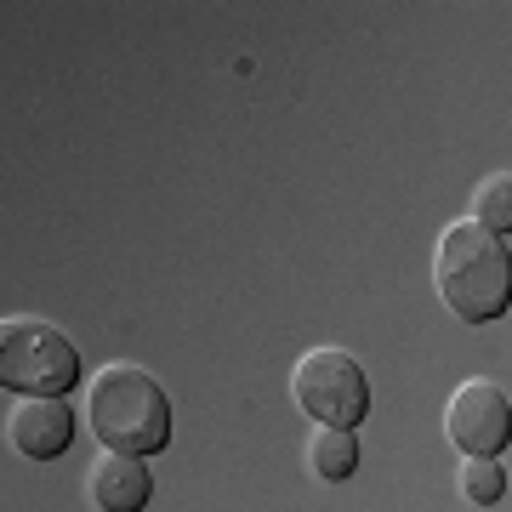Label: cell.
Segmentation results:
<instances>
[{
  "label": "cell",
  "instance_id": "1",
  "mask_svg": "<svg viewBox=\"0 0 512 512\" xmlns=\"http://www.w3.org/2000/svg\"><path fill=\"white\" fill-rule=\"evenodd\" d=\"M433 285L461 325H495L512 308V245L473 217L450 222L433 251Z\"/></svg>",
  "mask_w": 512,
  "mask_h": 512
},
{
  "label": "cell",
  "instance_id": "2",
  "mask_svg": "<svg viewBox=\"0 0 512 512\" xmlns=\"http://www.w3.org/2000/svg\"><path fill=\"white\" fill-rule=\"evenodd\" d=\"M86 421L97 427L103 450H120V456L148 461L171 444V399L143 365L103 370L92 382V399H86Z\"/></svg>",
  "mask_w": 512,
  "mask_h": 512
},
{
  "label": "cell",
  "instance_id": "3",
  "mask_svg": "<svg viewBox=\"0 0 512 512\" xmlns=\"http://www.w3.org/2000/svg\"><path fill=\"white\" fill-rule=\"evenodd\" d=\"M0 382L23 399H63L80 382V348L46 319L0 325Z\"/></svg>",
  "mask_w": 512,
  "mask_h": 512
},
{
  "label": "cell",
  "instance_id": "4",
  "mask_svg": "<svg viewBox=\"0 0 512 512\" xmlns=\"http://www.w3.org/2000/svg\"><path fill=\"white\" fill-rule=\"evenodd\" d=\"M291 399L308 410L319 427H359L370 416V376L365 365L342 348H308L291 370Z\"/></svg>",
  "mask_w": 512,
  "mask_h": 512
},
{
  "label": "cell",
  "instance_id": "5",
  "mask_svg": "<svg viewBox=\"0 0 512 512\" xmlns=\"http://www.w3.org/2000/svg\"><path fill=\"white\" fill-rule=\"evenodd\" d=\"M444 433L461 450V461H501V450L512 444V399L495 382L473 376L444 404Z\"/></svg>",
  "mask_w": 512,
  "mask_h": 512
},
{
  "label": "cell",
  "instance_id": "6",
  "mask_svg": "<svg viewBox=\"0 0 512 512\" xmlns=\"http://www.w3.org/2000/svg\"><path fill=\"white\" fill-rule=\"evenodd\" d=\"M6 433L29 461H57L74 444V410L63 399H23L6 421Z\"/></svg>",
  "mask_w": 512,
  "mask_h": 512
},
{
  "label": "cell",
  "instance_id": "7",
  "mask_svg": "<svg viewBox=\"0 0 512 512\" xmlns=\"http://www.w3.org/2000/svg\"><path fill=\"white\" fill-rule=\"evenodd\" d=\"M86 490H92L97 512H143L148 495H154V473H148L143 456H120V450H109V456H97Z\"/></svg>",
  "mask_w": 512,
  "mask_h": 512
},
{
  "label": "cell",
  "instance_id": "8",
  "mask_svg": "<svg viewBox=\"0 0 512 512\" xmlns=\"http://www.w3.org/2000/svg\"><path fill=\"white\" fill-rule=\"evenodd\" d=\"M308 473L325 478V484H342V478L359 473V439L348 427H313L308 439Z\"/></svg>",
  "mask_w": 512,
  "mask_h": 512
},
{
  "label": "cell",
  "instance_id": "9",
  "mask_svg": "<svg viewBox=\"0 0 512 512\" xmlns=\"http://www.w3.org/2000/svg\"><path fill=\"white\" fill-rule=\"evenodd\" d=\"M473 222H484V228H495V234H512V171H495V177L478 183Z\"/></svg>",
  "mask_w": 512,
  "mask_h": 512
},
{
  "label": "cell",
  "instance_id": "10",
  "mask_svg": "<svg viewBox=\"0 0 512 512\" xmlns=\"http://www.w3.org/2000/svg\"><path fill=\"white\" fill-rule=\"evenodd\" d=\"M461 495L473 507H495L507 495V467L501 461H461Z\"/></svg>",
  "mask_w": 512,
  "mask_h": 512
}]
</instances>
